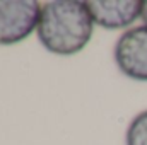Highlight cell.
Returning a JSON list of instances; mask_svg holds the SVG:
<instances>
[{
    "instance_id": "7a4b0ae2",
    "label": "cell",
    "mask_w": 147,
    "mask_h": 145,
    "mask_svg": "<svg viewBox=\"0 0 147 145\" xmlns=\"http://www.w3.org/2000/svg\"><path fill=\"white\" fill-rule=\"evenodd\" d=\"M41 3L34 0H0V44H17L38 29Z\"/></svg>"
},
{
    "instance_id": "3957f363",
    "label": "cell",
    "mask_w": 147,
    "mask_h": 145,
    "mask_svg": "<svg viewBox=\"0 0 147 145\" xmlns=\"http://www.w3.org/2000/svg\"><path fill=\"white\" fill-rule=\"evenodd\" d=\"M113 56L125 77L147 82V26L127 29L116 39Z\"/></svg>"
},
{
    "instance_id": "5b68a950",
    "label": "cell",
    "mask_w": 147,
    "mask_h": 145,
    "mask_svg": "<svg viewBox=\"0 0 147 145\" xmlns=\"http://www.w3.org/2000/svg\"><path fill=\"white\" fill-rule=\"evenodd\" d=\"M127 145H147V109L139 113L128 125L125 133Z\"/></svg>"
},
{
    "instance_id": "8992f818",
    "label": "cell",
    "mask_w": 147,
    "mask_h": 145,
    "mask_svg": "<svg viewBox=\"0 0 147 145\" xmlns=\"http://www.w3.org/2000/svg\"><path fill=\"white\" fill-rule=\"evenodd\" d=\"M144 26H147V0H144V5H142V15H140Z\"/></svg>"
},
{
    "instance_id": "6da1fadb",
    "label": "cell",
    "mask_w": 147,
    "mask_h": 145,
    "mask_svg": "<svg viewBox=\"0 0 147 145\" xmlns=\"http://www.w3.org/2000/svg\"><path fill=\"white\" fill-rule=\"evenodd\" d=\"M94 21L86 2L51 0L41 5L36 34L41 46L60 56L80 53L91 41Z\"/></svg>"
},
{
    "instance_id": "277c9868",
    "label": "cell",
    "mask_w": 147,
    "mask_h": 145,
    "mask_svg": "<svg viewBox=\"0 0 147 145\" xmlns=\"http://www.w3.org/2000/svg\"><path fill=\"white\" fill-rule=\"evenodd\" d=\"M94 24L105 29H125L142 15L140 0H89L86 2Z\"/></svg>"
}]
</instances>
